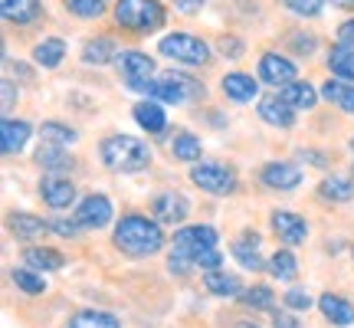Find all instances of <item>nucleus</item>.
Segmentation results:
<instances>
[{
    "instance_id": "nucleus-32",
    "label": "nucleus",
    "mask_w": 354,
    "mask_h": 328,
    "mask_svg": "<svg viewBox=\"0 0 354 328\" xmlns=\"http://www.w3.org/2000/svg\"><path fill=\"white\" fill-rule=\"evenodd\" d=\"M318 194H322V201L348 203L354 197V184L348 177H325V181L318 184Z\"/></svg>"
},
{
    "instance_id": "nucleus-37",
    "label": "nucleus",
    "mask_w": 354,
    "mask_h": 328,
    "mask_svg": "<svg viewBox=\"0 0 354 328\" xmlns=\"http://www.w3.org/2000/svg\"><path fill=\"white\" fill-rule=\"evenodd\" d=\"M151 99L161 102V105H180V102L187 99V95H184V92H180L174 82H167L165 76H158V79H154V89H151Z\"/></svg>"
},
{
    "instance_id": "nucleus-28",
    "label": "nucleus",
    "mask_w": 354,
    "mask_h": 328,
    "mask_svg": "<svg viewBox=\"0 0 354 328\" xmlns=\"http://www.w3.org/2000/svg\"><path fill=\"white\" fill-rule=\"evenodd\" d=\"M37 164L39 167H46L50 174H59L63 177V171H69L73 167V158L59 148V145H53V141H43L37 148Z\"/></svg>"
},
{
    "instance_id": "nucleus-31",
    "label": "nucleus",
    "mask_w": 354,
    "mask_h": 328,
    "mask_svg": "<svg viewBox=\"0 0 354 328\" xmlns=\"http://www.w3.org/2000/svg\"><path fill=\"white\" fill-rule=\"evenodd\" d=\"M230 250H233V259H236L243 269H253V273L256 269H266L263 256H259V237H256V233L246 237V240H236Z\"/></svg>"
},
{
    "instance_id": "nucleus-35",
    "label": "nucleus",
    "mask_w": 354,
    "mask_h": 328,
    "mask_svg": "<svg viewBox=\"0 0 354 328\" xmlns=\"http://www.w3.org/2000/svg\"><path fill=\"white\" fill-rule=\"evenodd\" d=\"M240 299L250 305L253 312H272V309H276V292L269 289V286H250V289H243Z\"/></svg>"
},
{
    "instance_id": "nucleus-48",
    "label": "nucleus",
    "mask_w": 354,
    "mask_h": 328,
    "mask_svg": "<svg viewBox=\"0 0 354 328\" xmlns=\"http://www.w3.org/2000/svg\"><path fill=\"white\" fill-rule=\"evenodd\" d=\"M338 43H348V46H354V17H351V20H344V24L338 26Z\"/></svg>"
},
{
    "instance_id": "nucleus-44",
    "label": "nucleus",
    "mask_w": 354,
    "mask_h": 328,
    "mask_svg": "<svg viewBox=\"0 0 354 328\" xmlns=\"http://www.w3.org/2000/svg\"><path fill=\"white\" fill-rule=\"evenodd\" d=\"M194 263H197V269H207V273H210V269H223V253L216 250V246L214 250H203Z\"/></svg>"
},
{
    "instance_id": "nucleus-43",
    "label": "nucleus",
    "mask_w": 354,
    "mask_h": 328,
    "mask_svg": "<svg viewBox=\"0 0 354 328\" xmlns=\"http://www.w3.org/2000/svg\"><path fill=\"white\" fill-rule=\"evenodd\" d=\"M286 7L292 13H299V17H318L322 7H325V0H286Z\"/></svg>"
},
{
    "instance_id": "nucleus-23",
    "label": "nucleus",
    "mask_w": 354,
    "mask_h": 328,
    "mask_svg": "<svg viewBox=\"0 0 354 328\" xmlns=\"http://www.w3.org/2000/svg\"><path fill=\"white\" fill-rule=\"evenodd\" d=\"M10 233L17 237V240H26V243H33L39 240L46 230H50V224H43V217L37 214H10Z\"/></svg>"
},
{
    "instance_id": "nucleus-17",
    "label": "nucleus",
    "mask_w": 354,
    "mask_h": 328,
    "mask_svg": "<svg viewBox=\"0 0 354 328\" xmlns=\"http://www.w3.org/2000/svg\"><path fill=\"white\" fill-rule=\"evenodd\" d=\"M318 309H322V316L328 318L331 325H338V328L354 325V305L344 295H338V292H325L318 299Z\"/></svg>"
},
{
    "instance_id": "nucleus-3",
    "label": "nucleus",
    "mask_w": 354,
    "mask_h": 328,
    "mask_svg": "<svg viewBox=\"0 0 354 328\" xmlns=\"http://www.w3.org/2000/svg\"><path fill=\"white\" fill-rule=\"evenodd\" d=\"M165 17L161 0H115V24L131 33H154L165 26Z\"/></svg>"
},
{
    "instance_id": "nucleus-18",
    "label": "nucleus",
    "mask_w": 354,
    "mask_h": 328,
    "mask_svg": "<svg viewBox=\"0 0 354 328\" xmlns=\"http://www.w3.org/2000/svg\"><path fill=\"white\" fill-rule=\"evenodd\" d=\"M220 89L233 102H253L259 95V82L250 73H227V76L220 79Z\"/></svg>"
},
{
    "instance_id": "nucleus-33",
    "label": "nucleus",
    "mask_w": 354,
    "mask_h": 328,
    "mask_svg": "<svg viewBox=\"0 0 354 328\" xmlns=\"http://www.w3.org/2000/svg\"><path fill=\"white\" fill-rule=\"evenodd\" d=\"M10 279H13V286L20 292H26V295H43V292H46V279L39 276L37 269H30V266L10 269Z\"/></svg>"
},
{
    "instance_id": "nucleus-26",
    "label": "nucleus",
    "mask_w": 354,
    "mask_h": 328,
    "mask_svg": "<svg viewBox=\"0 0 354 328\" xmlns=\"http://www.w3.org/2000/svg\"><path fill=\"white\" fill-rule=\"evenodd\" d=\"M328 73L331 76L344 79V82H354V46L348 43H338V46H331L328 50Z\"/></svg>"
},
{
    "instance_id": "nucleus-53",
    "label": "nucleus",
    "mask_w": 354,
    "mask_h": 328,
    "mask_svg": "<svg viewBox=\"0 0 354 328\" xmlns=\"http://www.w3.org/2000/svg\"><path fill=\"white\" fill-rule=\"evenodd\" d=\"M351 152H354V135H351Z\"/></svg>"
},
{
    "instance_id": "nucleus-36",
    "label": "nucleus",
    "mask_w": 354,
    "mask_h": 328,
    "mask_svg": "<svg viewBox=\"0 0 354 328\" xmlns=\"http://www.w3.org/2000/svg\"><path fill=\"white\" fill-rule=\"evenodd\" d=\"M39 138L66 148V145H73V141L79 138V131L76 128H69V125H63V122H43V125H39Z\"/></svg>"
},
{
    "instance_id": "nucleus-2",
    "label": "nucleus",
    "mask_w": 354,
    "mask_h": 328,
    "mask_svg": "<svg viewBox=\"0 0 354 328\" xmlns=\"http://www.w3.org/2000/svg\"><path fill=\"white\" fill-rule=\"evenodd\" d=\"M102 161L109 171H122V174H138L151 164V148L148 141L131 138V135H109L102 141Z\"/></svg>"
},
{
    "instance_id": "nucleus-15",
    "label": "nucleus",
    "mask_w": 354,
    "mask_h": 328,
    "mask_svg": "<svg viewBox=\"0 0 354 328\" xmlns=\"http://www.w3.org/2000/svg\"><path fill=\"white\" fill-rule=\"evenodd\" d=\"M259 118L272 128H292L295 125V109L282 102V95H263L259 99Z\"/></svg>"
},
{
    "instance_id": "nucleus-38",
    "label": "nucleus",
    "mask_w": 354,
    "mask_h": 328,
    "mask_svg": "<svg viewBox=\"0 0 354 328\" xmlns=\"http://www.w3.org/2000/svg\"><path fill=\"white\" fill-rule=\"evenodd\" d=\"M161 76H165L167 82H174V86L180 89L184 95H187V99H203V95H207L201 82H197V79H190V76H184V73H174V69H167V73H161Z\"/></svg>"
},
{
    "instance_id": "nucleus-49",
    "label": "nucleus",
    "mask_w": 354,
    "mask_h": 328,
    "mask_svg": "<svg viewBox=\"0 0 354 328\" xmlns=\"http://www.w3.org/2000/svg\"><path fill=\"white\" fill-rule=\"evenodd\" d=\"M292 46H295V53H308L315 50V37H292Z\"/></svg>"
},
{
    "instance_id": "nucleus-39",
    "label": "nucleus",
    "mask_w": 354,
    "mask_h": 328,
    "mask_svg": "<svg viewBox=\"0 0 354 328\" xmlns=\"http://www.w3.org/2000/svg\"><path fill=\"white\" fill-rule=\"evenodd\" d=\"M69 13H76L79 20H99L105 13V3L102 0H66Z\"/></svg>"
},
{
    "instance_id": "nucleus-16",
    "label": "nucleus",
    "mask_w": 354,
    "mask_h": 328,
    "mask_svg": "<svg viewBox=\"0 0 354 328\" xmlns=\"http://www.w3.org/2000/svg\"><path fill=\"white\" fill-rule=\"evenodd\" d=\"M203 289L216 295V299H236L243 292V282L236 273H227V269H210L203 273Z\"/></svg>"
},
{
    "instance_id": "nucleus-47",
    "label": "nucleus",
    "mask_w": 354,
    "mask_h": 328,
    "mask_svg": "<svg viewBox=\"0 0 354 328\" xmlns=\"http://www.w3.org/2000/svg\"><path fill=\"white\" fill-rule=\"evenodd\" d=\"M272 325L276 328H302L299 318L292 316V312H279V309H272Z\"/></svg>"
},
{
    "instance_id": "nucleus-52",
    "label": "nucleus",
    "mask_w": 354,
    "mask_h": 328,
    "mask_svg": "<svg viewBox=\"0 0 354 328\" xmlns=\"http://www.w3.org/2000/svg\"><path fill=\"white\" fill-rule=\"evenodd\" d=\"M240 328H259V325H250V322H246V325H240Z\"/></svg>"
},
{
    "instance_id": "nucleus-6",
    "label": "nucleus",
    "mask_w": 354,
    "mask_h": 328,
    "mask_svg": "<svg viewBox=\"0 0 354 328\" xmlns=\"http://www.w3.org/2000/svg\"><path fill=\"white\" fill-rule=\"evenodd\" d=\"M220 237H216V230L210 224H190V227H180L174 233V240H171V250L180 253V256H190V259H197L203 250H214ZM197 266V263H194Z\"/></svg>"
},
{
    "instance_id": "nucleus-25",
    "label": "nucleus",
    "mask_w": 354,
    "mask_h": 328,
    "mask_svg": "<svg viewBox=\"0 0 354 328\" xmlns=\"http://www.w3.org/2000/svg\"><path fill=\"white\" fill-rule=\"evenodd\" d=\"M0 13H3V20L24 26V24H33L43 13V7H39V0H0Z\"/></svg>"
},
{
    "instance_id": "nucleus-54",
    "label": "nucleus",
    "mask_w": 354,
    "mask_h": 328,
    "mask_svg": "<svg viewBox=\"0 0 354 328\" xmlns=\"http://www.w3.org/2000/svg\"><path fill=\"white\" fill-rule=\"evenodd\" d=\"M351 253H354V250H351Z\"/></svg>"
},
{
    "instance_id": "nucleus-19",
    "label": "nucleus",
    "mask_w": 354,
    "mask_h": 328,
    "mask_svg": "<svg viewBox=\"0 0 354 328\" xmlns=\"http://www.w3.org/2000/svg\"><path fill=\"white\" fill-rule=\"evenodd\" d=\"M24 266L37 269V273H59L66 266V256L59 250H53V246H26Z\"/></svg>"
},
{
    "instance_id": "nucleus-24",
    "label": "nucleus",
    "mask_w": 354,
    "mask_h": 328,
    "mask_svg": "<svg viewBox=\"0 0 354 328\" xmlns=\"http://www.w3.org/2000/svg\"><path fill=\"white\" fill-rule=\"evenodd\" d=\"M63 60H66V39H59V37H46L33 46V63L39 69H56Z\"/></svg>"
},
{
    "instance_id": "nucleus-40",
    "label": "nucleus",
    "mask_w": 354,
    "mask_h": 328,
    "mask_svg": "<svg viewBox=\"0 0 354 328\" xmlns=\"http://www.w3.org/2000/svg\"><path fill=\"white\" fill-rule=\"evenodd\" d=\"M243 50H246V43L240 37H233V33H223V37L216 39V53L227 56V60H240Z\"/></svg>"
},
{
    "instance_id": "nucleus-21",
    "label": "nucleus",
    "mask_w": 354,
    "mask_h": 328,
    "mask_svg": "<svg viewBox=\"0 0 354 328\" xmlns=\"http://www.w3.org/2000/svg\"><path fill=\"white\" fill-rule=\"evenodd\" d=\"M131 112H135V122H138L148 135H161L167 128V115H165V105H161V102L145 99V102H138Z\"/></svg>"
},
{
    "instance_id": "nucleus-42",
    "label": "nucleus",
    "mask_w": 354,
    "mask_h": 328,
    "mask_svg": "<svg viewBox=\"0 0 354 328\" xmlns=\"http://www.w3.org/2000/svg\"><path fill=\"white\" fill-rule=\"evenodd\" d=\"M50 230H53V233H59V237H66V240H73V237H79V233H82V227L76 224V217H69V220H66V217H53Z\"/></svg>"
},
{
    "instance_id": "nucleus-22",
    "label": "nucleus",
    "mask_w": 354,
    "mask_h": 328,
    "mask_svg": "<svg viewBox=\"0 0 354 328\" xmlns=\"http://www.w3.org/2000/svg\"><path fill=\"white\" fill-rule=\"evenodd\" d=\"M322 99H328L331 105H338L344 115H354V86L351 82H344V79H338V76H331V79H325L322 82Z\"/></svg>"
},
{
    "instance_id": "nucleus-13",
    "label": "nucleus",
    "mask_w": 354,
    "mask_h": 328,
    "mask_svg": "<svg viewBox=\"0 0 354 328\" xmlns=\"http://www.w3.org/2000/svg\"><path fill=\"white\" fill-rule=\"evenodd\" d=\"M259 181L269 190H295L302 184V171L289 161H266L259 171Z\"/></svg>"
},
{
    "instance_id": "nucleus-51",
    "label": "nucleus",
    "mask_w": 354,
    "mask_h": 328,
    "mask_svg": "<svg viewBox=\"0 0 354 328\" xmlns=\"http://www.w3.org/2000/svg\"><path fill=\"white\" fill-rule=\"evenodd\" d=\"M331 7H342V10H354V0H331Z\"/></svg>"
},
{
    "instance_id": "nucleus-8",
    "label": "nucleus",
    "mask_w": 354,
    "mask_h": 328,
    "mask_svg": "<svg viewBox=\"0 0 354 328\" xmlns=\"http://www.w3.org/2000/svg\"><path fill=\"white\" fill-rule=\"evenodd\" d=\"M187 214H190V203H187V197L177 194V190H161V194L151 197V217L158 224L174 227V224H184Z\"/></svg>"
},
{
    "instance_id": "nucleus-9",
    "label": "nucleus",
    "mask_w": 354,
    "mask_h": 328,
    "mask_svg": "<svg viewBox=\"0 0 354 328\" xmlns=\"http://www.w3.org/2000/svg\"><path fill=\"white\" fill-rule=\"evenodd\" d=\"M118 69H122V79H125V86H141V82H151L154 79V60L148 53L141 50H122L118 53Z\"/></svg>"
},
{
    "instance_id": "nucleus-50",
    "label": "nucleus",
    "mask_w": 354,
    "mask_h": 328,
    "mask_svg": "<svg viewBox=\"0 0 354 328\" xmlns=\"http://www.w3.org/2000/svg\"><path fill=\"white\" fill-rule=\"evenodd\" d=\"M302 161H315V167H325V154H315V152H302Z\"/></svg>"
},
{
    "instance_id": "nucleus-14",
    "label": "nucleus",
    "mask_w": 354,
    "mask_h": 328,
    "mask_svg": "<svg viewBox=\"0 0 354 328\" xmlns=\"http://www.w3.org/2000/svg\"><path fill=\"white\" fill-rule=\"evenodd\" d=\"M279 95H282V102L286 105H292L295 112H312L318 105V99H322V92H318L312 82H305V79H295V82H289V86L279 89Z\"/></svg>"
},
{
    "instance_id": "nucleus-46",
    "label": "nucleus",
    "mask_w": 354,
    "mask_h": 328,
    "mask_svg": "<svg viewBox=\"0 0 354 328\" xmlns=\"http://www.w3.org/2000/svg\"><path fill=\"white\" fill-rule=\"evenodd\" d=\"M0 92H3V112H10L13 105H17V86H13V79H3Z\"/></svg>"
},
{
    "instance_id": "nucleus-4",
    "label": "nucleus",
    "mask_w": 354,
    "mask_h": 328,
    "mask_svg": "<svg viewBox=\"0 0 354 328\" xmlns=\"http://www.w3.org/2000/svg\"><path fill=\"white\" fill-rule=\"evenodd\" d=\"M158 53L174 60L184 66H207L210 63V46L201 37H190V33H167L158 43Z\"/></svg>"
},
{
    "instance_id": "nucleus-45",
    "label": "nucleus",
    "mask_w": 354,
    "mask_h": 328,
    "mask_svg": "<svg viewBox=\"0 0 354 328\" xmlns=\"http://www.w3.org/2000/svg\"><path fill=\"white\" fill-rule=\"evenodd\" d=\"M167 3H171L174 10H180V13H187L190 17V13H201L207 0H167Z\"/></svg>"
},
{
    "instance_id": "nucleus-5",
    "label": "nucleus",
    "mask_w": 354,
    "mask_h": 328,
    "mask_svg": "<svg viewBox=\"0 0 354 328\" xmlns=\"http://www.w3.org/2000/svg\"><path fill=\"white\" fill-rule=\"evenodd\" d=\"M190 181L197 184L201 190L214 194V197H227L236 190V174L223 167V164H214V161H201L190 167Z\"/></svg>"
},
{
    "instance_id": "nucleus-29",
    "label": "nucleus",
    "mask_w": 354,
    "mask_h": 328,
    "mask_svg": "<svg viewBox=\"0 0 354 328\" xmlns=\"http://www.w3.org/2000/svg\"><path fill=\"white\" fill-rule=\"evenodd\" d=\"M66 328H122L118 316L112 312H102V309H82L76 316H69Z\"/></svg>"
},
{
    "instance_id": "nucleus-12",
    "label": "nucleus",
    "mask_w": 354,
    "mask_h": 328,
    "mask_svg": "<svg viewBox=\"0 0 354 328\" xmlns=\"http://www.w3.org/2000/svg\"><path fill=\"white\" fill-rule=\"evenodd\" d=\"M295 63L292 60H286V56H279V53H263L259 56V79H263L266 86H289V82H295Z\"/></svg>"
},
{
    "instance_id": "nucleus-10",
    "label": "nucleus",
    "mask_w": 354,
    "mask_h": 328,
    "mask_svg": "<svg viewBox=\"0 0 354 328\" xmlns=\"http://www.w3.org/2000/svg\"><path fill=\"white\" fill-rule=\"evenodd\" d=\"M269 224H272V233L279 237V243H286V246H302V243L308 240L305 217L292 214V210H272V214H269Z\"/></svg>"
},
{
    "instance_id": "nucleus-27",
    "label": "nucleus",
    "mask_w": 354,
    "mask_h": 328,
    "mask_svg": "<svg viewBox=\"0 0 354 328\" xmlns=\"http://www.w3.org/2000/svg\"><path fill=\"white\" fill-rule=\"evenodd\" d=\"M266 273L279 282H292V279L299 276V259H295V253L292 250H276L269 259H266Z\"/></svg>"
},
{
    "instance_id": "nucleus-30",
    "label": "nucleus",
    "mask_w": 354,
    "mask_h": 328,
    "mask_svg": "<svg viewBox=\"0 0 354 328\" xmlns=\"http://www.w3.org/2000/svg\"><path fill=\"white\" fill-rule=\"evenodd\" d=\"M118 60V50L109 37H99V39H88L82 46V63L86 66H109Z\"/></svg>"
},
{
    "instance_id": "nucleus-41",
    "label": "nucleus",
    "mask_w": 354,
    "mask_h": 328,
    "mask_svg": "<svg viewBox=\"0 0 354 328\" xmlns=\"http://www.w3.org/2000/svg\"><path fill=\"white\" fill-rule=\"evenodd\" d=\"M282 302L289 305L292 312H308V309H312V295H308L305 289H299V286H295V289H289L286 295H282Z\"/></svg>"
},
{
    "instance_id": "nucleus-34",
    "label": "nucleus",
    "mask_w": 354,
    "mask_h": 328,
    "mask_svg": "<svg viewBox=\"0 0 354 328\" xmlns=\"http://www.w3.org/2000/svg\"><path fill=\"white\" fill-rule=\"evenodd\" d=\"M171 152H174L177 161H184V164L201 161V138L190 135V131H180L174 138V145H171Z\"/></svg>"
},
{
    "instance_id": "nucleus-1",
    "label": "nucleus",
    "mask_w": 354,
    "mask_h": 328,
    "mask_svg": "<svg viewBox=\"0 0 354 328\" xmlns=\"http://www.w3.org/2000/svg\"><path fill=\"white\" fill-rule=\"evenodd\" d=\"M112 243L118 253L135 256V259H145V256H154V253L165 250V230H161V224L151 220V217L125 214L115 224Z\"/></svg>"
},
{
    "instance_id": "nucleus-11",
    "label": "nucleus",
    "mask_w": 354,
    "mask_h": 328,
    "mask_svg": "<svg viewBox=\"0 0 354 328\" xmlns=\"http://www.w3.org/2000/svg\"><path fill=\"white\" fill-rule=\"evenodd\" d=\"M39 197H43V203L53 207V210H66V207L76 203V184H73L69 177L46 174L39 181Z\"/></svg>"
},
{
    "instance_id": "nucleus-7",
    "label": "nucleus",
    "mask_w": 354,
    "mask_h": 328,
    "mask_svg": "<svg viewBox=\"0 0 354 328\" xmlns=\"http://www.w3.org/2000/svg\"><path fill=\"white\" fill-rule=\"evenodd\" d=\"M73 217H76V224L82 230H102V227L112 224L115 207L105 194H88V197H82V203L76 207V214Z\"/></svg>"
},
{
    "instance_id": "nucleus-20",
    "label": "nucleus",
    "mask_w": 354,
    "mask_h": 328,
    "mask_svg": "<svg viewBox=\"0 0 354 328\" xmlns=\"http://www.w3.org/2000/svg\"><path fill=\"white\" fill-rule=\"evenodd\" d=\"M0 135H3V154H20L26 148V141H30V135H33V128H30V122H24V118H3V125H0Z\"/></svg>"
}]
</instances>
